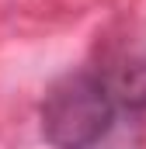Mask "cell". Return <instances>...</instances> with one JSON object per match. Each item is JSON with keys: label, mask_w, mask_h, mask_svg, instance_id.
<instances>
[{"label": "cell", "mask_w": 146, "mask_h": 149, "mask_svg": "<svg viewBox=\"0 0 146 149\" xmlns=\"http://www.w3.org/2000/svg\"><path fill=\"white\" fill-rule=\"evenodd\" d=\"M115 101H111L105 73L77 70L56 80L42 101V135L52 149H94L115 125Z\"/></svg>", "instance_id": "1"}, {"label": "cell", "mask_w": 146, "mask_h": 149, "mask_svg": "<svg viewBox=\"0 0 146 149\" xmlns=\"http://www.w3.org/2000/svg\"><path fill=\"white\" fill-rule=\"evenodd\" d=\"M115 108L122 111H146V56L125 59L115 73H105Z\"/></svg>", "instance_id": "2"}]
</instances>
